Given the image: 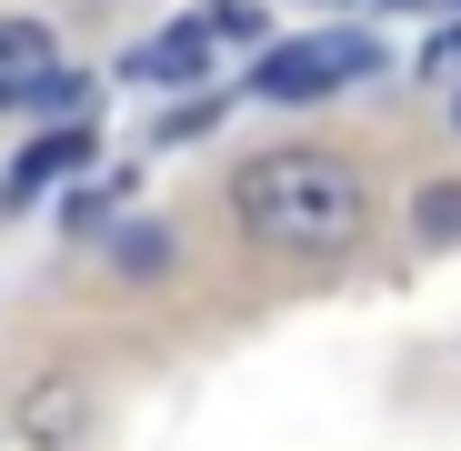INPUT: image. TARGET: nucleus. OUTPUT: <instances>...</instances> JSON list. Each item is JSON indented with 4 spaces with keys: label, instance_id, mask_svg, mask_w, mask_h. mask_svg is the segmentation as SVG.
<instances>
[{
    "label": "nucleus",
    "instance_id": "obj_9",
    "mask_svg": "<svg viewBox=\"0 0 461 451\" xmlns=\"http://www.w3.org/2000/svg\"><path fill=\"white\" fill-rule=\"evenodd\" d=\"M431 11H461V0H431Z\"/></svg>",
    "mask_w": 461,
    "mask_h": 451
},
{
    "label": "nucleus",
    "instance_id": "obj_2",
    "mask_svg": "<svg viewBox=\"0 0 461 451\" xmlns=\"http://www.w3.org/2000/svg\"><path fill=\"white\" fill-rule=\"evenodd\" d=\"M381 70V41L371 31H301V41H281V50H261V70H251V101H331V91H351V81H371Z\"/></svg>",
    "mask_w": 461,
    "mask_h": 451
},
{
    "label": "nucleus",
    "instance_id": "obj_5",
    "mask_svg": "<svg viewBox=\"0 0 461 451\" xmlns=\"http://www.w3.org/2000/svg\"><path fill=\"white\" fill-rule=\"evenodd\" d=\"M41 81H60V41L41 21H0V111H31Z\"/></svg>",
    "mask_w": 461,
    "mask_h": 451
},
{
    "label": "nucleus",
    "instance_id": "obj_3",
    "mask_svg": "<svg viewBox=\"0 0 461 451\" xmlns=\"http://www.w3.org/2000/svg\"><path fill=\"white\" fill-rule=\"evenodd\" d=\"M70 171H91V121H60L50 140H31L21 161H11V181H0V211H31L50 181H70Z\"/></svg>",
    "mask_w": 461,
    "mask_h": 451
},
{
    "label": "nucleus",
    "instance_id": "obj_7",
    "mask_svg": "<svg viewBox=\"0 0 461 451\" xmlns=\"http://www.w3.org/2000/svg\"><path fill=\"white\" fill-rule=\"evenodd\" d=\"M111 271L161 281V271H171V231H161V221H121V231H111Z\"/></svg>",
    "mask_w": 461,
    "mask_h": 451
},
{
    "label": "nucleus",
    "instance_id": "obj_6",
    "mask_svg": "<svg viewBox=\"0 0 461 451\" xmlns=\"http://www.w3.org/2000/svg\"><path fill=\"white\" fill-rule=\"evenodd\" d=\"M81 411H91V392H81V382H31L21 431H31V441H70V431H81Z\"/></svg>",
    "mask_w": 461,
    "mask_h": 451
},
{
    "label": "nucleus",
    "instance_id": "obj_1",
    "mask_svg": "<svg viewBox=\"0 0 461 451\" xmlns=\"http://www.w3.org/2000/svg\"><path fill=\"white\" fill-rule=\"evenodd\" d=\"M230 201H241V231L261 251H291V261L361 251V231H371V191L341 150H261Z\"/></svg>",
    "mask_w": 461,
    "mask_h": 451
},
{
    "label": "nucleus",
    "instance_id": "obj_4",
    "mask_svg": "<svg viewBox=\"0 0 461 451\" xmlns=\"http://www.w3.org/2000/svg\"><path fill=\"white\" fill-rule=\"evenodd\" d=\"M211 60H221V21L201 11V21H181V31H161V41H131V81H211Z\"/></svg>",
    "mask_w": 461,
    "mask_h": 451
},
{
    "label": "nucleus",
    "instance_id": "obj_8",
    "mask_svg": "<svg viewBox=\"0 0 461 451\" xmlns=\"http://www.w3.org/2000/svg\"><path fill=\"white\" fill-rule=\"evenodd\" d=\"M421 241H461V191H421Z\"/></svg>",
    "mask_w": 461,
    "mask_h": 451
}]
</instances>
